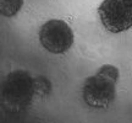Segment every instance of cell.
<instances>
[{"mask_svg":"<svg viewBox=\"0 0 132 123\" xmlns=\"http://www.w3.org/2000/svg\"><path fill=\"white\" fill-rule=\"evenodd\" d=\"M98 14L103 26L113 33L132 27L131 0H104L98 8Z\"/></svg>","mask_w":132,"mask_h":123,"instance_id":"cell-2","label":"cell"},{"mask_svg":"<svg viewBox=\"0 0 132 123\" xmlns=\"http://www.w3.org/2000/svg\"><path fill=\"white\" fill-rule=\"evenodd\" d=\"M32 95L33 83L26 71H14L6 78L4 87L5 102L16 110H21L29 105Z\"/></svg>","mask_w":132,"mask_h":123,"instance_id":"cell-4","label":"cell"},{"mask_svg":"<svg viewBox=\"0 0 132 123\" xmlns=\"http://www.w3.org/2000/svg\"><path fill=\"white\" fill-rule=\"evenodd\" d=\"M119 79V70L115 66L104 65L98 74L88 78L83 86V100L90 107H108L115 99V84Z\"/></svg>","mask_w":132,"mask_h":123,"instance_id":"cell-1","label":"cell"},{"mask_svg":"<svg viewBox=\"0 0 132 123\" xmlns=\"http://www.w3.org/2000/svg\"><path fill=\"white\" fill-rule=\"evenodd\" d=\"M131 1H132V0H131Z\"/></svg>","mask_w":132,"mask_h":123,"instance_id":"cell-6","label":"cell"},{"mask_svg":"<svg viewBox=\"0 0 132 123\" xmlns=\"http://www.w3.org/2000/svg\"><path fill=\"white\" fill-rule=\"evenodd\" d=\"M0 1H1V14L6 17L15 16L23 5V0H0Z\"/></svg>","mask_w":132,"mask_h":123,"instance_id":"cell-5","label":"cell"},{"mask_svg":"<svg viewBox=\"0 0 132 123\" xmlns=\"http://www.w3.org/2000/svg\"><path fill=\"white\" fill-rule=\"evenodd\" d=\"M39 41L47 51L60 54L67 52L73 44V32L61 20H50L40 27Z\"/></svg>","mask_w":132,"mask_h":123,"instance_id":"cell-3","label":"cell"}]
</instances>
